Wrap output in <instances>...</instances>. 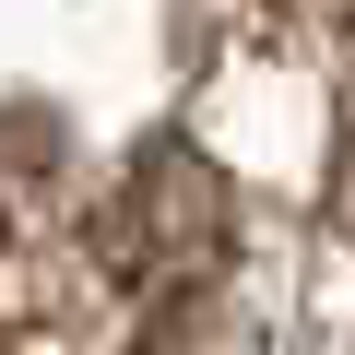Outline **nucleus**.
I'll list each match as a JSON object with an SVG mask.
<instances>
[{"instance_id": "2", "label": "nucleus", "mask_w": 355, "mask_h": 355, "mask_svg": "<svg viewBox=\"0 0 355 355\" xmlns=\"http://www.w3.org/2000/svg\"><path fill=\"white\" fill-rule=\"evenodd\" d=\"M130 355H261V331L237 308H214V284H178V296H142Z\"/></svg>"}, {"instance_id": "1", "label": "nucleus", "mask_w": 355, "mask_h": 355, "mask_svg": "<svg viewBox=\"0 0 355 355\" xmlns=\"http://www.w3.org/2000/svg\"><path fill=\"white\" fill-rule=\"evenodd\" d=\"M95 249L130 296H178V284H214L237 249V190L214 178V154L190 142H142L119 166V190L95 214Z\"/></svg>"}, {"instance_id": "3", "label": "nucleus", "mask_w": 355, "mask_h": 355, "mask_svg": "<svg viewBox=\"0 0 355 355\" xmlns=\"http://www.w3.org/2000/svg\"><path fill=\"white\" fill-rule=\"evenodd\" d=\"M0 225H12V214H0Z\"/></svg>"}]
</instances>
